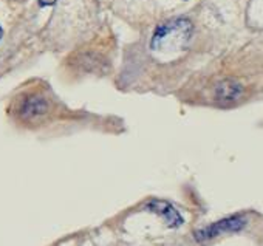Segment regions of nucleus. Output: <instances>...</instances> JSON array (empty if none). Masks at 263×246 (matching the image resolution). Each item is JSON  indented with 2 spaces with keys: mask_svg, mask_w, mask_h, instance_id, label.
Returning a JSON list of instances; mask_svg holds the SVG:
<instances>
[{
  "mask_svg": "<svg viewBox=\"0 0 263 246\" xmlns=\"http://www.w3.org/2000/svg\"><path fill=\"white\" fill-rule=\"evenodd\" d=\"M192 36V24L187 19H174L157 28L152 37V50L177 51L183 50Z\"/></svg>",
  "mask_w": 263,
  "mask_h": 246,
  "instance_id": "1",
  "label": "nucleus"
},
{
  "mask_svg": "<svg viewBox=\"0 0 263 246\" xmlns=\"http://www.w3.org/2000/svg\"><path fill=\"white\" fill-rule=\"evenodd\" d=\"M246 226V220L240 215H234V217H229V218H223L204 229H200L195 232V238L198 241H206V240H211L217 235H221V234H226V232H237L240 229H243Z\"/></svg>",
  "mask_w": 263,
  "mask_h": 246,
  "instance_id": "2",
  "label": "nucleus"
},
{
  "mask_svg": "<svg viewBox=\"0 0 263 246\" xmlns=\"http://www.w3.org/2000/svg\"><path fill=\"white\" fill-rule=\"evenodd\" d=\"M147 209L152 211V212H155L157 215H160V217L166 221V224H167L169 228H180V226L184 223L181 214H180L171 203H167V201H163V200H152V201L147 204Z\"/></svg>",
  "mask_w": 263,
  "mask_h": 246,
  "instance_id": "3",
  "label": "nucleus"
},
{
  "mask_svg": "<svg viewBox=\"0 0 263 246\" xmlns=\"http://www.w3.org/2000/svg\"><path fill=\"white\" fill-rule=\"evenodd\" d=\"M48 108H50V102L45 98L39 94H31L24 99V102L21 104L19 113L24 119H36L45 115Z\"/></svg>",
  "mask_w": 263,
  "mask_h": 246,
  "instance_id": "4",
  "label": "nucleus"
},
{
  "mask_svg": "<svg viewBox=\"0 0 263 246\" xmlns=\"http://www.w3.org/2000/svg\"><path fill=\"white\" fill-rule=\"evenodd\" d=\"M241 87L234 81H223L215 88V94L220 102H234L241 96Z\"/></svg>",
  "mask_w": 263,
  "mask_h": 246,
  "instance_id": "5",
  "label": "nucleus"
},
{
  "mask_svg": "<svg viewBox=\"0 0 263 246\" xmlns=\"http://www.w3.org/2000/svg\"><path fill=\"white\" fill-rule=\"evenodd\" d=\"M58 0H39V5L41 7H50V5H54Z\"/></svg>",
  "mask_w": 263,
  "mask_h": 246,
  "instance_id": "6",
  "label": "nucleus"
},
{
  "mask_svg": "<svg viewBox=\"0 0 263 246\" xmlns=\"http://www.w3.org/2000/svg\"><path fill=\"white\" fill-rule=\"evenodd\" d=\"M2 36H4V30H2V27H0V41H2Z\"/></svg>",
  "mask_w": 263,
  "mask_h": 246,
  "instance_id": "7",
  "label": "nucleus"
}]
</instances>
